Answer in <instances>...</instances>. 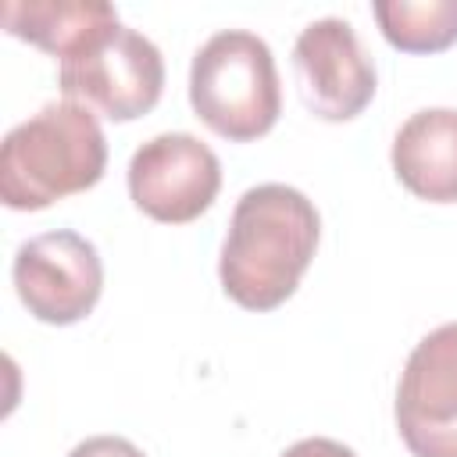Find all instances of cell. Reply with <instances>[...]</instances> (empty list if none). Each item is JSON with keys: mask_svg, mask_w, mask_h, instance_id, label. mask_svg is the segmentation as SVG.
Returning a JSON list of instances; mask_svg holds the SVG:
<instances>
[{"mask_svg": "<svg viewBox=\"0 0 457 457\" xmlns=\"http://www.w3.org/2000/svg\"><path fill=\"white\" fill-rule=\"evenodd\" d=\"M321 218L314 204L282 182H264L236 200L221 243V289L246 311H271L293 296L314 261Z\"/></svg>", "mask_w": 457, "mask_h": 457, "instance_id": "cell-1", "label": "cell"}, {"mask_svg": "<svg viewBox=\"0 0 457 457\" xmlns=\"http://www.w3.org/2000/svg\"><path fill=\"white\" fill-rule=\"evenodd\" d=\"M104 168L107 139L96 114L75 100H54L4 136L0 200L11 211H43L93 189Z\"/></svg>", "mask_w": 457, "mask_h": 457, "instance_id": "cell-2", "label": "cell"}, {"mask_svg": "<svg viewBox=\"0 0 457 457\" xmlns=\"http://www.w3.org/2000/svg\"><path fill=\"white\" fill-rule=\"evenodd\" d=\"M189 104L196 118L232 143H250L278 121L282 89L271 46L246 29L214 32L189 64Z\"/></svg>", "mask_w": 457, "mask_h": 457, "instance_id": "cell-3", "label": "cell"}, {"mask_svg": "<svg viewBox=\"0 0 457 457\" xmlns=\"http://www.w3.org/2000/svg\"><path fill=\"white\" fill-rule=\"evenodd\" d=\"M57 86L64 100L100 111L111 121H132L161 100L164 57L143 32L114 18L61 57Z\"/></svg>", "mask_w": 457, "mask_h": 457, "instance_id": "cell-4", "label": "cell"}, {"mask_svg": "<svg viewBox=\"0 0 457 457\" xmlns=\"http://www.w3.org/2000/svg\"><path fill=\"white\" fill-rule=\"evenodd\" d=\"M11 278L32 318L46 325H75L104 293V261L86 236L57 228L18 246Z\"/></svg>", "mask_w": 457, "mask_h": 457, "instance_id": "cell-5", "label": "cell"}, {"mask_svg": "<svg viewBox=\"0 0 457 457\" xmlns=\"http://www.w3.org/2000/svg\"><path fill=\"white\" fill-rule=\"evenodd\" d=\"M393 414L414 457H457V321L418 339L403 364Z\"/></svg>", "mask_w": 457, "mask_h": 457, "instance_id": "cell-6", "label": "cell"}, {"mask_svg": "<svg viewBox=\"0 0 457 457\" xmlns=\"http://www.w3.org/2000/svg\"><path fill=\"white\" fill-rule=\"evenodd\" d=\"M221 189V164L207 143L189 132H161L129 161L132 204L164 225L200 218Z\"/></svg>", "mask_w": 457, "mask_h": 457, "instance_id": "cell-7", "label": "cell"}, {"mask_svg": "<svg viewBox=\"0 0 457 457\" xmlns=\"http://www.w3.org/2000/svg\"><path fill=\"white\" fill-rule=\"evenodd\" d=\"M303 107L321 121H350L375 96V64L346 18H318L293 43Z\"/></svg>", "mask_w": 457, "mask_h": 457, "instance_id": "cell-8", "label": "cell"}, {"mask_svg": "<svg viewBox=\"0 0 457 457\" xmlns=\"http://www.w3.org/2000/svg\"><path fill=\"white\" fill-rule=\"evenodd\" d=\"M396 179L428 204L457 200V111L425 107L393 136L389 150Z\"/></svg>", "mask_w": 457, "mask_h": 457, "instance_id": "cell-9", "label": "cell"}, {"mask_svg": "<svg viewBox=\"0 0 457 457\" xmlns=\"http://www.w3.org/2000/svg\"><path fill=\"white\" fill-rule=\"evenodd\" d=\"M118 11L107 0H7L4 29L54 57H64L93 29L114 21Z\"/></svg>", "mask_w": 457, "mask_h": 457, "instance_id": "cell-10", "label": "cell"}, {"mask_svg": "<svg viewBox=\"0 0 457 457\" xmlns=\"http://www.w3.org/2000/svg\"><path fill=\"white\" fill-rule=\"evenodd\" d=\"M371 14L403 54H436L457 43V0H375Z\"/></svg>", "mask_w": 457, "mask_h": 457, "instance_id": "cell-11", "label": "cell"}, {"mask_svg": "<svg viewBox=\"0 0 457 457\" xmlns=\"http://www.w3.org/2000/svg\"><path fill=\"white\" fill-rule=\"evenodd\" d=\"M68 457H146V453L125 436H89Z\"/></svg>", "mask_w": 457, "mask_h": 457, "instance_id": "cell-12", "label": "cell"}, {"mask_svg": "<svg viewBox=\"0 0 457 457\" xmlns=\"http://www.w3.org/2000/svg\"><path fill=\"white\" fill-rule=\"evenodd\" d=\"M282 457H357L350 446L336 443V439H325V436H311V439H300L293 443L289 450H282Z\"/></svg>", "mask_w": 457, "mask_h": 457, "instance_id": "cell-13", "label": "cell"}]
</instances>
